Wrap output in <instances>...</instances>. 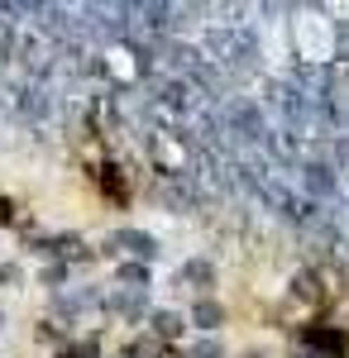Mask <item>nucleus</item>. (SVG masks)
<instances>
[{"instance_id": "1", "label": "nucleus", "mask_w": 349, "mask_h": 358, "mask_svg": "<svg viewBox=\"0 0 349 358\" xmlns=\"http://www.w3.org/2000/svg\"><path fill=\"white\" fill-rule=\"evenodd\" d=\"M301 344L316 358H345L349 354V334L330 330V325H306V330H301Z\"/></svg>"}, {"instance_id": "2", "label": "nucleus", "mask_w": 349, "mask_h": 358, "mask_svg": "<svg viewBox=\"0 0 349 358\" xmlns=\"http://www.w3.org/2000/svg\"><path fill=\"white\" fill-rule=\"evenodd\" d=\"M115 248H125V253H135L139 263H149V258L158 253V239L144 234V229H110L106 234V253H115Z\"/></svg>"}, {"instance_id": "3", "label": "nucleus", "mask_w": 349, "mask_h": 358, "mask_svg": "<svg viewBox=\"0 0 349 358\" xmlns=\"http://www.w3.org/2000/svg\"><path fill=\"white\" fill-rule=\"evenodd\" d=\"M149 334L158 339V344H172V339H182V330H187L191 320L182 315V310H172V306H158V310H149Z\"/></svg>"}, {"instance_id": "4", "label": "nucleus", "mask_w": 349, "mask_h": 358, "mask_svg": "<svg viewBox=\"0 0 349 358\" xmlns=\"http://www.w3.org/2000/svg\"><path fill=\"white\" fill-rule=\"evenodd\" d=\"M292 301H301V306L325 301V287H321V273H316V268H296L292 273Z\"/></svg>"}, {"instance_id": "5", "label": "nucleus", "mask_w": 349, "mask_h": 358, "mask_svg": "<svg viewBox=\"0 0 349 358\" xmlns=\"http://www.w3.org/2000/svg\"><path fill=\"white\" fill-rule=\"evenodd\" d=\"M187 320H191V325H196V330L215 334V330H220V325H225V306H220V301H211V296H201V301H191Z\"/></svg>"}, {"instance_id": "6", "label": "nucleus", "mask_w": 349, "mask_h": 358, "mask_svg": "<svg viewBox=\"0 0 349 358\" xmlns=\"http://www.w3.org/2000/svg\"><path fill=\"white\" fill-rule=\"evenodd\" d=\"M301 187H306V196H335V172L325 163H301Z\"/></svg>"}, {"instance_id": "7", "label": "nucleus", "mask_w": 349, "mask_h": 358, "mask_svg": "<svg viewBox=\"0 0 349 358\" xmlns=\"http://www.w3.org/2000/svg\"><path fill=\"white\" fill-rule=\"evenodd\" d=\"M182 282H187V287H196V292H211V287H215L211 258H187V263H182Z\"/></svg>"}, {"instance_id": "8", "label": "nucleus", "mask_w": 349, "mask_h": 358, "mask_svg": "<svg viewBox=\"0 0 349 358\" xmlns=\"http://www.w3.org/2000/svg\"><path fill=\"white\" fill-rule=\"evenodd\" d=\"M158 354H163V344H158V339H153L149 330L139 334V339H130V344H125V358H158Z\"/></svg>"}, {"instance_id": "9", "label": "nucleus", "mask_w": 349, "mask_h": 358, "mask_svg": "<svg viewBox=\"0 0 349 358\" xmlns=\"http://www.w3.org/2000/svg\"><path fill=\"white\" fill-rule=\"evenodd\" d=\"M115 282H130V287H144V282H149V263H120V268H115Z\"/></svg>"}, {"instance_id": "10", "label": "nucleus", "mask_w": 349, "mask_h": 358, "mask_svg": "<svg viewBox=\"0 0 349 358\" xmlns=\"http://www.w3.org/2000/svg\"><path fill=\"white\" fill-rule=\"evenodd\" d=\"M57 358H101V339H77V344H67Z\"/></svg>"}, {"instance_id": "11", "label": "nucleus", "mask_w": 349, "mask_h": 358, "mask_svg": "<svg viewBox=\"0 0 349 358\" xmlns=\"http://www.w3.org/2000/svg\"><path fill=\"white\" fill-rule=\"evenodd\" d=\"M101 187H106L110 196H120V201L130 196V187H125V177H120V167H101Z\"/></svg>"}, {"instance_id": "12", "label": "nucleus", "mask_w": 349, "mask_h": 358, "mask_svg": "<svg viewBox=\"0 0 349 358\" xmlns=\"http://www.w3.org/2000/svg\"><path fill=\"white\" fill-rule=\"evenodd\" d=\"M220 354H225V349H220V339H215V334H211V339H196V344H191V354H187V358H220Z\"/></svg>"}, {"instance_id": "13", "label": "nucleus", "mask_w": 349, "mask_h": 358, "mask_svg": "<svg viewBox=\"0 0 349 358\" xmlns=\"http://www.w3.org/2000/svg\"><path fill=\"white\" fill-rule=\"evenodd\" d=\"M306 358H316V354H306Z\"/></svg>"}, {"instance_id": "14", "label": "nucleus", "mask_w": 349, "mask_h": 358, "mask_svg": "<svg viewBox=\"0 0 349 358\" xmlns=\"http://www.w3.org/2000/svg\"><path fill=\"white\" fill-rule=\"evenodd\" d=\"M0 325H5V320H0Z\"/></svg>"}]
</instances>
